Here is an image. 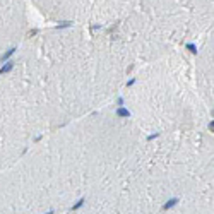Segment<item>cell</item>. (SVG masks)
Returning a JSON list of instances; mask_svg holds the SVG:
<instances>
[{
  "instance_id": "1",
  "label": "cell",
  "mask_w": 214,
  "mask_h": 214,
  "mask_svg": "<svg viewBox=\"0 0 214 214\" xmlns=\"http://www.w3.org/2000/svg\"><path fill=\"white\" fill-rule=\"evenodd\" d=\"M12 69H14V62H7L5 65H2V67H0V75H4V74H7V72H11Z\"/></svg>"
},
{
  "instance_id": "2",
  "label": "cell",
  "mask_w": 214,
  "mask_h": 214,
  "mask_svg": "<svg viewBox=\"0 0 214 214\" xmlns=\"http://www.w3.org/2000/svg\"><path fill=\"white\" fill-rule=\"evenodd\" d=\"M177 204H178V199H177V197H175V199H170V200H168V202H166L165 206H163V211H168V209L175 207Z\"/></svg>"
},
{
  "instance_id": "3",
  "label": "cell",
  "mask_w": 214,
  "mask_h": 214,
  "mask_svg": "<svg viewBox=\"0 0 214 214\" xmlns=\"http://www.w3.org/2000/svg\"><path fill=\"white\" fill-rule=\"evenodd\" d=\"M14 53H16V48H11L9 52H5V53H4L2 57H0V60H2V62H5V60H7V58H11V57H12Z\"/></svg>"
},
{
  "instance_id": "4",
  "label": "cell",
  "mask_w": 214,
  "mask_h": 214,
  "mask_svg": "<svg viewBox=\"0 0 214 214\" xmlns=\"http://www.w3.org/2000/svg\"><path fill=\"white\" fill-rule=\"evenodd\" d=\"M117 115H118V117H130V112H128V110H125V108L120 106V108L117 110Z\"/></svg>"
},
{
  "instance_id": "5",
  "label": "cell",
  "mask_w": 214,
  "mask_h": 214,
  "mask_svg": "<svg viewBox=\"0 0 214 214\" xmlns=\"http://www.w3.org/2000/svg\"><path fill=\"white\" fill-rule=\"evenodd\" d=\"M84 202H86V199H79V200H77V202L72 206V211H77V209H80L82 206H84Z\"/></svg>"
},
{
  "instance_id": "6",
  "label": "cell",
  "mask_w": 214,
  "mask_h": 214,
  "mask_svg": "<svg viewBox=\"0 0 214 214\" xmlns=\"http://www.w3.org/2000/svg\"><path fill=\"white\" fill-rule=\"evenodd\" d=\"M187 48L192 52V53H197V46L194 45V43H187Z\"/></svg>"
},
{
  "instance_id": "7",
  "label": "cell",
  "mask_w": 214,
  "mask_h": 214,
  "mask_svg": "<svg viewBox=\"0 0 214 214\" xmlns=\"http://www.w3.org/2000/svg\"><path fill=\"white\" fill-rule=\"evenodd\" d=\"M69 26H72V22H69V21H65V22H64V24H58V26H57V27H58V29H62V27H69Z\"/></svg>"
},
{
  "instance_id": "8",
  "label": "cell",
  "mask_w": 214,
  "mask_h": 214,
  "mask_svg": "<svg viewBox=\"0 0 214 214\" xmlns=\"http://www.w3.org/2000/svg\"><path fill=\"white\" fill-rule=\"evenodd\" d=\"M134 84H135V79H130V80L127 82V87H128V86H134Z\"/></svg>"
},
{
  "instance_id": "9",
  "label": "cell",
  "mask_w": 214,
  "mask_h": 214,
  "mask_svg": "<svg viewBox=\"0 0 214 214\" xmlns=\"http://www.w3.org/2000/svg\"><path fill=\"white\" fill-rule=\"evenodd\" d=\"M156 137H158V134H153V135H149L147 139H149V140H153V139H156Z\"/></svg>"
},
{
  "instance_id": "10",
  "label": "cell",
  "mask_w": 214,
  "mask_h": 214,
  "mask_svg": "<svg viewBox=\"0 0 214 214\" xmlns=\"http://www.w3.org/2000/svg\"><path fill=\"white\" fill-rule=\"evenodd\" d=\"M46 214H53V211H48V212H46Z\"/></svg>"
}]
</instances>
